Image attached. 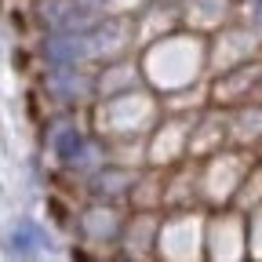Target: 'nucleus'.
<instances>
[{"label": "nucleus", "mask_w": 262, "mask_h": 262, "mask_svg": "<svg viewBox=\"0 0 262 262\" xmlns=\"http://www.w3.org/2000/svg\"><path fill=\"white\" fill-rule=\"evenodd\" d=\"M88 55H95L91 33H70V29H51V37L44 40V58L51 66H77Z\"/></svg>", "instance_id": "f257e3e1"}, {"label": "nucleus", "mask_w": 262, "mask_h": 262, "mask_svg": "<svg viewBox=\"0 0 262 262\" xmlns=\"http://www.w3.org/2000/svg\"><path fill=\"white\" fill-rule=\"evenodd\" d=\"M40 22L48 29H70V33H91V18L80 0H40Z\"/></svg>", "instance_id": "f03ea898"}, {"label": "nucleus", "mask_w": 262, "mask_h": 262, "mask_svg": "<svg viewBox=\"0 0 262 262\" xmlns=\"http://www.w3.org/2000/svg\"><path fill=\"white\" fill-rule=\"evenodd\" d=\"M48 91L58 102H80L91 95V80L84 73H77V66H55L48 73Z\"/></svg>", "instance_id": "7ed1b4c3"}, {"label": "nucleus", "mask_w": 262, "mask_h": 262, "mask_svg": "<svg viewBox=\"0 0 262 262\" xmlns=\"http://www.w3.org/2000/svg\"><path fill=\"white\" fill-rule=\"evenodd\" d=\"M48 146H51V153H55L62 164H73V160L84 153V135H80L73 124H58L51 135H48Z\"/></svg>", "instance_id": "20e7f679"}, {"label": "nucleus", "mask_w": 262, "mask_h": 262, "mask_svg": "<svg viewBox=\"0 0 262 262\" xmlns=\"http://www.w3.org/2000/svg\"><path fill=\"white\" fill-rule=\"evenodd\" d=\"M8 244H11V251H18V255H33V251H40V248L48 244V237H44V229H40L37 222L22 219V222L11 229Z\"/></svg>", "instance_id": "39448f33"}, {"label": "nucleus", "mask_w": 262, "mask_h": 262, "mask_svg": "<svg viewBox=\"0 0 262 262\" xmlns=\"http://www.w3.org/2000/svg\"><path fill=\"white\" fill-rule=\"evenodd\" d=\"M255 18L262 22V0H255Z\"/></svg>", "instance_id": "423d86ee"}, {"label": "nucleus", "mask_w": 262, "mask_h": 262, "mask_svg": "<svg viewBox=\"0 0 262 262\" xmlns=\"http://www.w3.org/2000/svg\"><path fill=\"white\" fill-rule=\"evenodd\" d=\"M80 4H84V8H98V4H102V0H80Z\"/></svg>", "instance_id": "0eeeda50"}]
</instances>
